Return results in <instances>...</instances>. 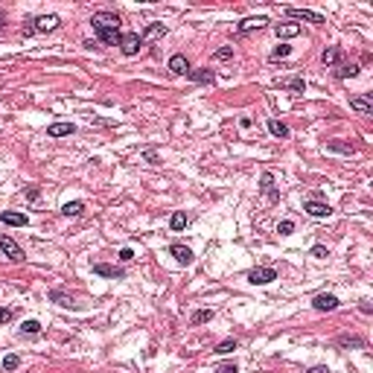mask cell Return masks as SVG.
I'll use <instances>...</instances> for the list:
<instances>
[{
	"instance_id": "cell-1",
	"label": "cell",
	"mask_w": 373,
	"mask_h": 373,
	"mask_svg": "<svg viewBox=\"0 0 373 373\" xmlns=\"http://www.w3.org/2000/svg\"><path fill=\"white\" fill-rule=\"evenodd\" d=\"M90 24H94V32H120L122 20H120L117 12H94Z\"/></svg>"
},
{
	"instance_id": "cell-2",
	"label": "cell",
	"mask_w": 373,
	"mask_h": 373,
	"mask_svg": "<svg viewBox=\"0 0 373 373\" xmlns=\"http://www.w3.org/2000/svg\"><path fill=\"white\" fill-rule=\"evenodd\" d=\"M58 15H38L32 20V26H26L24 30V38H30V35H38V32H52V30H58Z\"/></svg>"
},
{
	"instance_id": "cell-3",
	"label": "cell",
	"mask_w": 373,
	"mask_h": 373,
	"mask_svg": "<svg viewBox=\"0 0 373 373\" xmlns=\"http://www.w3.org/2000/svg\"><path fill=\"white\" fill-rule=\"evenodd\" d=\"M0 251L6 254V260H12V262H20V260H24V248H20L12 236H6V234H0Z\"/></svg>"
},
{
	"instance_id": "cell-4",
	"label": "cell",
	"mask_w": 373,
	"mask_h": 373,
	"mask_svg": "<svg viewBox=\"0 0 373 373\" xmlns=\"http://www.w3.org/2000/svg\"><path fill=\"white\" fill-rule=\"evenodd\" d=\"M304 210L312 216V219H326L330 213H332V207L326 202H321V198H309V202H304Z\"/></svg>"
},
{
	"instance_id": "cell-5",
	"label": "cell",
	"mask_w": 373,
	"mask_h": 373,
	"mask_svg": "<svg viewBox=\"0 0 373 373\" xmlns=\"http://www.w3.org/2000/svg\"><path fill=\"white\" fill-rule=\"evenodd\" d=\"M272 280H277V272H274V268L260 266V268H251V272H248V283H254V286H266V283H272Z\"/></svg>"
},
{
	"instance_id": "cell-6",
	"label": "cell",
	"mask_w": 373,
	"mask_h": 373,
	"mask_svg": "<svg viewBox=\"0 0 373 373\" xmlns=\"http://www.w3.org/2000/svg\"><path fill=\"white\" fill-rule=\"evenodd\" d=\"M286 15L292 18V24H294V20H306V24H326L321 12H312V9H286Z\"/></svg>"
},
{
	"instance_id": "cell-7",
	"label": "cell",
	"mask_w": 373,
	"mask_h": 373,
	"mask_svg": "<svg viewBox=\"0 0 373 373\" xmlns=\"http://www.w3.org/2000/svg\"><path fill=\"white\" fill-rule=\"evenodd\" d=\"M140 47H143V41H140V35H137V32H126L122 38H120V50L126 52V56H137Z\"/></svg>"
},
{
	"instance_id": "cell-8",
	"label": "cell",
	"mask_w": 373,
	"mask_h": 373,
	"mask_svg": "<svg viewBox=\"0 0 373 373\" xmlns=\"http://www.w3.org/2000/svg\"><path fill=\"white\" fill-rule=\"evenodd\" d=\"M266 24H268V18H262V15H256V18H245V20H239V24H236V32H239V35L256 32V30H262Z\"/></svg>"
},
{
	"instance_id": "cell-9",
	"label": "cell",
	"mask_w": 373,
	"mask_h": 373,
	"mask_svg": "<svg viewBox=\"0 0 373 373\" xmlns=\"http://www.w3.org/2000/svg\"><path fill=\"white\" fill-rule=\"evenodd\" d=\"M338 304L341 300L336 298V294H315V298H312V306H315L318 312H336Z\"/></svg>"
},
{
	"instance_id": "cell-10",
	"label": "cell",
	"mask_w": 373,
	"mask_h": 373,
	"mask_svg": "<svg viewBox=\"0 0 373 373\" xmlns=\"http://www.w3.org/2000/svg\"><path fill=\"white\" fill-rule=\"evenodd\" d=\"M94 274L111 277V280H122V277H126V272H122L120 266H108V262H96V266H94Z\"/></svg>"
},
{
	"instance_id": "cell-11",
	"label": "cell",
	"mask_w": 373,
	"mask_h": 373,
	"mask_svg": "<svg viewBox=\"0 0 373 373\" xmlns=\"http://www.w3.org/2000/svg\"><path fill=\"white\" fill-rule=\"evenodd\" d=\"M260 190L268 196V202H277V198H280V192H277V186H274V175H272V172H262V178H260Z\"/></svg>"
},
{
	"instance_id": "cell-12",
	"label": "cell",
	"mask_w": 373,
	"mask_h": 373,
	"mask_svg": "<svg viewBox=\"0 0 373 373\" xmlns=\"http://www.w3.org/2000/svg\"><path fill=\"white\" fill-rule=\"evenodd\" d=\"M170 254L175 256V262H178V266H190V262L196 260V254H192V251H190L186 245H172Z\"/></svg>"
},
{
	"instance_id": "cell-13",
	"label": "cell",
	"mask_w": 373,
	"mask_h": 373,
	"mask_svg": "<svg viewBox=\"0 0 373 373\" xmlns=\"http://www.w3.org/2000/svg\"><path fill=\"white\" fill-rule=\"evenodd\" d=\"M170 73L172 76H184V73H190V62H186V56H181V52H175L170 58Z\"/></svg>"
},
{
	"instance_id": "cell-14",
	"label": "cell",
	"mask_w": 373,
	"mask_h": 373,
	"mask_svg": "<svg viewBox=\"0 0 373 373\" xmlns=\"http://www.w3.org/2000/svg\"><path fill=\"white\" fill-rule=\"evenodd\" d=\"M186 76H190V79H192V82H198V85H213V82H216V73H213V70H207V68L190 70V73H186Z\"/></svg>"
},
{
	"instance_id": "cell-15",
	"label": "cell",
	"mask_w": 373,
	"mask_h": 373,
	"mask_svg": "<svg viewBox=\"0 0 373 373\" xmlns=\"http://www.w3.org/2000/svg\"><path fill=\"white\" fill-rule=\"evenodd\" d=\"M164 35H166V24H149L146 32L140 35V41L146 44V41H158V38H164Z\"/></svg>"
},
{
	"instance_id": "cell-16",
	"label": "cell",
	"mask_w": 373,
	"mask_h": 373,
	"mask_svg": "<svg viewBox=\"0 0 373 373\" xmlns=\"http://www.w3.org/2000/svg\"><path fill=\"white\" fill-rule=\"evenodd\" d=\"M274 35H277V38H294V35H300V24H292V20L277 24V26H274Z\"/></svg>"
},
{
	"instance_id": "cell-17",
	"label": "cell",
	"mask_w": 373,
	"mask_h": 373,
	"mask_svg": "<svg viewBox=\"0 0 373 373\" xmlns=\"http://www.w3.org/2000/svg\"><path fill=\"white\" fill-rule=\"evenodd\" d=\"M0 222H3V224H12V228H26V224H30V219H26L24 213H15V210H6V213L0 216Z\"/></svg>"
},
{
	"instance_id": "cell-18",
	"label": "cell",
	"mask_w": 373,
	"mask_h": 373,
	"mask_svg": "<svg viewBox=\"0 0 373 373\" xmlns=\"http://www.w3.org/2000/svg\"><path fill=\"white\" fill-rule=\"evenodd\" d=\"M73 132H76L73 122H52L50 128H47V134H50V137H68V134H73Z\"/></svg>"
},
{
	"instance_id": "cell-19",
	"label": "cell",
	"mask_w": 373,
	"mask_h": 373,
	"mask_svg": "<svg viewBox=\"0 0 373 373\" xmlns=\"http://www.w3.org/2000/svg\"><path fill=\"white\" fill-rule=\"evenodd\" d=\"M350 108H353V111H358V114H373L370 96H353V100H350Z\"/></svg>"
},
{
	"instance_id": "cell-20",
	"label": "cell",
	"mask_w": 373,
	"mask_h": 373,
	"mask_svg": "<svg viewBox=\"0 0 373 373\" xmlns=\"http://www.w3.org/2000/svg\"><path fill=\"white\" fill-rule=\"evenodd\" d=\"M326 152H338V154H356V146L344 143V140H326Z\"/></svg>"
},
{
	"instance_id": "cell-21",
	"label": "cell",
	"mask_w": 373,
	"mask_h": 373,
	"mask_svg": "<svg viewBox=\"0 0 373 373\" xmlns=\"http://www.w3.org/2000/svg\"><path fill=\"white\" fill-rule=\"evenodd\" d=\"M277 85H280V88H288V90H294V94H304V90H306L304 76H292V79H280Z\"/></svg>"
},
{
	"instance_id": "cell-22",
	"label": "cell",
	"mask_w": 373,
	"mask_h": 373,
	"mask_svg": "<svg viewBox=\"0 0 373 373\" xmlns=\"http://www.w3.org/2000/svg\"><path fill=\"white\" fill-rule=\"evenodd\" d=\"M62 213H64L68 219H76V216L85 213V204H82V202H64V204H62Z\"/></svg>"
},
{
	"instance_id": "cell-23",
	"label": "cell",
	"mask_w": 373,
	"mask_h": 373,
	"mask_svg": "<svg viewBox=\"0 0 373 373\" xmlns=\"http://www.w3.org/2000/svg\"><path fill=\"white\" fill-rule=\"evenodd\" d=\"M336 344H338V347H358V350H364V347H368V341L358 338V336H341Z\"/></svg>"
},
{
	"instance_id": "cell-24",
	"label": "cell",
	"mask_w": 373,
	"mask_h": 373,
	"mask_svg": "<svg viewBox=\"0 0 373 373\" xmlns=\"http://www.w3.org/2000/svg\"><path fill=\"white\" fill-rule=\"evenodd\" d=\"M321 62L330 68V64H338L341 62V47H326L324 50V56H321Z\"/></svg>"
},
{
	"instance_id": "cell-25",
	"label": "cell",
	"mask_w": 373,
	"mask_h": 373,
	"mask_svg": "<svg viewBox=\"0 0 373 373\" xmlns=\"http://www.w3.org/2000/svg\"><path fill=\"white\" fill-rule=\"evenodd\" d=\"M268 132H272L274 137H288V126L286 122H280V120H268Z\"/></svg>"
},
{
	"instance_id": "cell-26",
	"label": "cell",
	"mask_w": 373,
	"mask_h": 373,
	"mask_svg": "<svg viewBox=\"0 0 373 373\" xmlns=\"http://www.w3.org/2000/svg\"><path fill=\"white\" fill-rule=\"evenodd\" d=\"M20 336H41V324L35 321V318L24 321V324H20Z\"/></svg>"
},
{
	"instance_id": "cell-27",
	"label": "cell",
	"mask_w": 373,
	"mask_h": 373,
	"mask_svg": "<svg viewBox=\"0 0 373 373\" xmlns=\"http://www.w3.org/2000/svg\"><path fill=\"white\" fill-rule=\"evenodd\" d=\"M336 76H338V79H353V76H358V64H341V68L336 70Z\"/></svg>"
},
{
	"instance_id": "cell-28",
	"label": "cell",
	"mask_w": 373,
	"mask_h": 373,
	"mask_svg": "<svg viewBox=\"0 0 373 373\" xmlns=\"http://www.w3.org/2000/svg\"><path fill=\"white\" fill-rule=\"evenodd\" d=\"M50 300H56V304L58 306H73V298H70V294H64V292H58V288H56V292H50Z\"/></svg>"
},
{
	"instance_id": "cell-29",
	"label": "cell",
	"mask_w": 373,
	"mask_h": 373,
	"mask_svg": "<svg viewBox=\"0 0 373 373\" xmlns=\"http://www.w3.org/2000/svg\"><path fill=\"white\" fill-rule=\"evenodd\" d=\"M213 321V309H198V312H192V324L198 326V324H207Z\"/></svg>"
},
{
	"instance_id": "cell-30",
	"label": "cell",
	"mask_w": 373,
	"mask_h": 373,
	"mask_svg": "<svg viewBox=\"0 0 373 373\" xmlns=\"http://www.w3.org/2000/svg\"><path fill=\"white\" fill-rule=\"evenodd\" d=\"M236 347H239V344H236L234 338H224V341L219 344V347H216V353H219V356H228V353H234Z\"/></svg>"
},
{
	"instance_id": "cell-31",
	"label": "cell",
	"mask_w": 373,
	"mask_h": 373,
	"mask_svg": "<svg viewBox=\"0 0 373 373\" xmlns=\"http://www.w3.org/2000/svg\"><path fill=\"white\" fill-rule=\"evenodd\" d=\"M170 228H172V230H184V228H186V216H184V213H172Z\"/></svg>"
},
{
	"instance_id": "cell-32",
	"label": "cell",
	"mask_w": 373,
	"mask_h": 373,
	"mask_svg": "<svg viewBox=\"0 0 373 373\" xmlns=\"http://www.w3.org/2000/svg\"><path fill=\"white\" fill-rule=\"evenodd\" d=\"M288 52H292V47H288V44H280V47H274V50H272L268 58H272V62H280V58H286Z\"/></svg>"
},
{
	"instance_id": "cell-33",
	"label": "cell",
	"mask_w": 373,
	"mask_h": 373,
	"mask_svg": "<svg viewBox=\"0 0 373 373\" xmlns=\"http://www.w3.org/2000/svg\"><path fill=\"white\" fill-rule=\"evenodd\" d=\"M234 58V47H219L216 50V62H230Z\"/></svg>"
},
{
	"instance_id": "cell-34",
	"label": "cell",
	"mask_w": 373,
	"mask_h": 373,
	"mask_svg": "<svg viewBox=\"0 0 373 373\" xmlns=\"http://www.w3.org/2000/svg\"><path fill=\"white\" fill-rule=\"evenodd\" d=\"M292 230H294V222H292V219H286V222L277 224V234H280V236H288Z\"/></svg>"
},
{
	"instance_id": "cell-35",
	"label": "cell",
	"mask_w": 373,
	"mask_h": 373,
	"mask_svg": "<svg viewBox=\"0 0 373 373\" xmlns=\"http://www.w3.org/2000/svg\"><path fill=\"white\" fill-rule=\"evenodd\" d=\"M18 364H20V358L12 353V356H6L3 358V370H18Z\"/></svg>"
},
{
	"instance_id": "cell-36",
	"label": "cell",
	"mask_w": 373,
	"mask_h": 373,
	"mask_svg": "<svg viewBox=\"0 0 373 373\" xmlns=\"http://www.w3.org/2000/svg\"><path fill=\"white\" fill-rule=\"evenodd\" d=\"M216 373H239V364L236 362H224V364L216 368Z\"/></svg>"
},
{
	"instance_id": "cell-37",
	"label": "cell",
	"mask_w": 373,
	"mask_h": 373,
	"mask_svg": "<svg viewBox=\"0 0 373 373\" xmlns=\"http://www.w3.org/2000/svg\"><path fill=\"white\" fill-rule=\"evenodd\" d=\"M312 256H315V260H326V256H330V248H326V245H315V248H312Z\"/></svg>"
},
{
	"instance_id": "cell-38",
	"label": "cell",
	"mask_w": 373,
	"mask_h": 373,
	"mask_svg": "<svg viewBox=\"0 0 373 373\" xmlns=\"http://www.w3.org/2000/svg\"><path fill=\"white\" fill-rule=\"evenodd\" d=\"M9 321H12V309L0 306V324H9Z\"/></svg>"
},
{
	"instance_id": "cell-39",
	"label": "cell",
	"mask_w": 373,
	"mask_h": 373,
	"mask_svg": "<svg viewBox=\"0 0 373 373\" xmlns=\"http://www.w3.org/2000/svg\"><path fill=\"white\" fill-rule=\"evenodd\" d=\"M120 260H122V262H132V260H134V251H132V248H122V251H120Z\"/></svg>"
},
{
	"instance_id": "cell-40",
	"label": "cell",
	"mask_w": 373,
	"mask_h": 373,
	"mask_svg": "<svg viewBox=\"0 0 373 373\" xmlns=\"http://www.w3.org/2000/svg\"><path fill=\"white\" fill-rule=\"evenodd\" d=\"M358 309H362V312H364V315H370V312H373L370 300H362V306H358Z\"/></svg>"
},
{
	"instance_id": "cell-41",
	"label": "cell",
	"mask_w": 373,
	"mask_h": 373,
	"mask_svg": "<svg viewBox=\"0 0 373 373\" xmlns=\"http://www.w3.org/2000/svg\"><path fill=\"white\" fill-rule=\"evenodd\" d=\"M306 373H326V368H324V364H315V368H309Z\"/></svg>"
},
{
	"instance_id": "cell-42",
	"label": "cell",
	"mask_w": 373,
	"mask_h": 373,
	"mask_svg": "<svg viewBox=\"0 0 373 373\" xmlns=\"http://www.w3.org/2000/svg\"><path fill=\"white\" fill-rule=\"evenodd\" d=\"M3 26H6V20H3V18H0V30H3Z\"/></svg>"
}]
</instances>
